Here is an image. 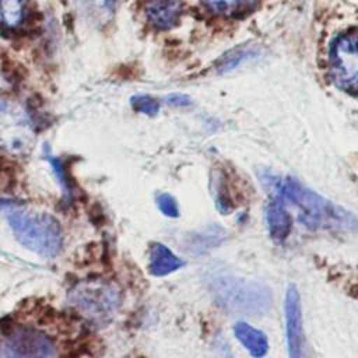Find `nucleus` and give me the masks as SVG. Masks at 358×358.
Returning <instances> with one entry per match:
<instances>
[{
  "label": "nucleus",
  "instance_id": "obj_1",
  "mask_svg": "<svg viewBox=\"0 0 358 358\" xmlns=\"http://www.w3.org/2000/svg\"><path fill=\"white\" fill-rule=\"evenodd\" d=\"M277 189L299 210V221L313 229L358 231V220L347 210L330 203L294 179H281Z\"/></svg>",
  "mask_w": 358,
  "mask_h": 358
},
{
  "label": "nucleus",
  "instance_id": "obj_2",
  "mask_svg": "<svg viewBox=\"0 0 358 358\" xmlns=\"http://www.w3.org/2000/svg\"><path fill=\"white\" fill-rule=\"evenodd\" d=\"M8 224L15 239L24 248L48 259L60 253L64 236L53 215L31 210H13L8 214Z\"/></svg>",
  "mask_w": 358,
  "mask_h": 358
},
{
  "label": "nucleus",
  "instance_id": "obj_3",
  "mask_svg": "<svg viewBox=\"0 0 358 358\" xmlns=\"http://www.w3.org/2000/svg\"><path fill=\"white\" fill-rule=\"evenodd\" d=\"M208 287L215 301L232 312L260 315L271 306V291L256 281L217 273L208 278Z\"/></svg>",
  "mask_w": 358,
  "mask_h": 358
},
{
  "label": "nucleus",
  "instance_id": "obj_4",
  "mask_svg": "<svg viewBox=\"0 0 358 358\" xmlns=\"http://www.w3.org/2000/svg\"><path fill=\"white\" fill-rule=\"evenodd\" d=\"M35 144V129L25 109L0 98V147L14 155L28 154Z\"/></svg>",
  "mask_w": 358,
  "mask_h": 358
},
{
  "label": "nucleus",
  "instance_id": "obj_5",
  "mask_svg": "<svg viewBox=\"0 0 358 358\" xmlns=\"http://www.w3.org/2000/svg\"><path fill=\"white\" fill-rule=\"evenodd\" d=\"M329 67L337 87L358 95V28L334 39L330 48Z\"/></svg>",
  "mask_w": 358,
  "mask_h": 358
},
{
  "label": "nucleus",
  "instance_id": "obj_6",
  "mask_svg": "<svg viewBox=\"0 0 358 358\" xmlns=\"http://www.w3.org/2000/svg\"><path fill=\"white\" fill-rule=\"evenodd\" d=\"M69 299L81 315L92 320H103L115 313L120 296L112 284L87 281L77 284Z\"/></svg>",
  "mask_w": 358,
  "mask_h": 358
},
{
  "label": "nucleus",
  "instance_id": "obj_7",
  "mask_svg": "<svg viewBox=\"0 0 358 358\" xmlns=\"http://www.w3.org/2000/svg\"><path fill=\"white\" fill-rule=\"evenodd\" d=\"M0 358H56V348L45 333L18 327L1 340Z\"/></svg>",
  "mask_w": 358,
  "mask_h": 358
},
{
  "label": "nucleus",
  "instance_id": "obj_8",
  "mask_svg": "<svg viewBox=\"0 0 358 358\" xmlns=\"http://www.w3.org/2000/svg\"><path fill=\"white\" fill-rule=\"evenodd\" d=\"M284 317H285V338H287L288 357L309 358L306 337L303 331L301 296L295 284H289L285 291Z\"/></svg>",
  "mask_w": 358,
  "mask_h": 358
},
{
  "label": "nucleus",
  "instance_id": "obj_9",
  "mask_svg": "<svg viewBox=\"0 0 358 358\" xmlns=\"http://www.w3.org/2000/svg\"><path fill=\"white\" fill-rule=\"evenodd\" d=\"M182 14V0H148L145 17L158 29H168L178 24Z\"/></svg>",
  "mask_w": 358,
  "mask_h": 358
},
{
  "label": "nucleus",
  "instance_id": "obj_10",
  "mask_svg": "<svg viewBox=\"0 0 358 358\" xmlns=\"http://www.w3.org/2000/svg\"><path fill=\"white\" fill-rule=\"evenodd\" d=\"M185 266V260L176 256L164 243H152L150 249V263L148 271L154 277L168 275Z\"/></svg>",
  "mask_w": 358,
  "mask_h": 358
},
{
  "label": "nucleus",
  "instance_id": "obj_11",
  "mask_svg": "<svg viewBox=\"0 0 358 358\" xmlns=\"http://www.w3.org/2000/svg\"><path fill=\"white\" fill-rule=\"evenodd\" d=\"M236 340L253 358H263L268 352L267 336L246 322H238L234 326Z\"/></svg>",
  "mask_w": 358,
  "mask_h": 358
},
{
  "label": "nucleus",
  "instance_id": "obj_12",
  "mask_svg": "<svg viewBox=\"0 0 358 358\" xmlns=\"http://www.w3.org/2000/svg\"><path fill=\"white\" fill-rule=\"evenodd\" d=\"M266 220L268 232L274 241H284L288 236L292 227V218L281 197H275L270 201L266 210Z\"/></svg>",
  "mask_w": 358,
  "mask_h": 358
},
{
  "label": "nucleus",
  "instance_id": "obj_13",
  "mask_svg": "<svg viewBox=\"0 0 358 358\" xmlns=\"http://www.w3.org/2000/svg\"><path fill=\"white\" fill-rule=\"evenodd\" d=\"M211 11L221 15H241L249 11L259 0H201Z\"/></svg>",
  "mask_w": 358,
  "mask_h": 358
},
{
  "label": "nucleus",
  "instance_id": "obj_14",
  "mask_svg": "<svg viewBox=\"0 0 358 358\" xmlns=\"http://www.w3.org/2000/svg\"><path fill=\"white\" fill-rule=\"evenodd\" d=\"M24 17V0H0V25L15 28Z\"/></svg>",
  "mask_w": 358,
  "mask_h": 358
},
{
  "label": "nucleus",
  "instance_id": "obj_15",
  "mask_svg": "<svg viewBox=\"0 0 358 358\" xmlns=\"http://www.w3.org/2000/svg\"><path fill=\"white\" fill-rule=\"evenodd\" d=\"M130 102L137 112H141L148 116H155L159 110L158 101L150 95H134L130 99Z\"/></svg>",
  "mask_w": 358,
  "mask_h": 358
},
{
  "label": "nucleus",
  "instance_id": "obj_16",
  "mask_svg": "<svg viewBox=\"0 0 358 358\" xmlns=\"http://www.w3.org/2000/svg\"><path fill=\"white\" fill-rule=\"evenodd\" d=\"M157 206L159 208V211L169 217V218H176L179 217V206L178 201L173 196L168 194V193H161L157 196Z\"/></svg>",
  "mask_w": 358,
  "mask_h": 358
},
{
  "label": "nucleus",
  "instance_id": "obj_17",
  "mask_svg": "<svg viewBox=\"0 0 358 358\" xmlns=\"http://www.w3.org/2000/svg\"><path fill=\"white\" fill-rule=\"evenodd\" d=\"M46 159H48L49 164L52 165L53 172H55L56 178L59 179V182H60V185H62L64 193L70 197V196H71V187H70V183H69V179H67V173H64V166L62 165L60 159L56 158V157H52V155H49V154H46Z\"/></svg>",
  "mask_w": 358,
  "mask_h": 358
},
{
  "label": "nucleus",
  "instance_id": "obj_18",
  "mask_svg": "<svg viewBox=\"0 0 358 358\" xmlns=\"http://www.w3.org/2000/svg\"><path fill=\"white\" fill-rule=\"evenodd\" d=\"M166 102L172 106H187L192 103V99L187 95H182V94H172L166 98Z\"/></svg>",
  "mask_w": 358,
  "mask_h": 358
},
{
  "label": "nucleus",
  "instance_id": "obj_19",
  "mask_svg": "<svg viewBox=\"0 0 358 358\" xmlns=\"http://www.w3.org/2000/svg\"><path fill=\"white\" fill-rule=\"evenodd\" d=\"M14 206V201L11 200H7V199H0V210H4V208H11Z\"/></svg>",
  "mask_w": 358,
  "mask_h": 358
}]
</instances>
